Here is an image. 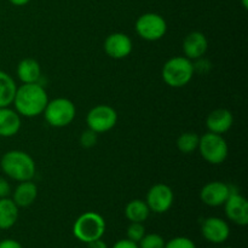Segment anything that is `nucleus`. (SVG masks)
Wrapping results in <instances>:
<instances>
[{"instance_id":"nucleus-1","label":"nucleus","mask_w":248,"mask_h":248,"mask_svg":"<svg viewBox=\"0 0 248 248\" xmlns=\"http://www.w3.org/2000/svg\"><path fill=\"white\" fill-rule=\"evenodd\" d=\"M47 102L48 97L45 87L39 82H33L17 87L12 104L19 115L34 118L44 113Z\"/></svg>"},{"instance_id":"nucleus-2","label":"nucleus","mask_w":248,"mask_h":248,"mask_svg":"<svg viewBox=\"0 0 248 248\" xmlns=\"http://www.w3.org/2000/svg\"><path fill=\"white\" fill-rule=\"evenodd\" d=\"M0 167L9 178L17 182L31 181L36 172L33 157L22 150H10L5 153L0 161Z\"/></svg>"},{"instance_id":"nucleus-3","label":"nucleus","mask_w":248,"mask_h":248,"mask_svg":"<svg viewBox=\"0 0 248 248\" xmlns=\"http://www.w3.org/2000/svg\"><path fill=\"white\" fill-rule=\"evenodd\" d=\"M194 73V63L184 56L170 58L161 70L165 84L174 89L186 86L193 79Z\"/></svg>"},{"instance_id":"nucleus-4","label":"nucleus","mask_w":248,"mask_h":248,"mask_svg":"<svg viewBox=\"0 0 248 248\" xmlns=\"http://www.w3.org/2000/svg\"><path fill=\"white\" fill-rule=\"evenodd\" d=\"M106 232V220L97 212H85L77 218L73 225V234L84 244L99 240Z\"/></svg>"},{"instance_id":"nucleus-5","label":"nucleus","mask_w":248,"mask_h":248,"mask_svg":"<svg viewBox=\"0 0 248 248\" xmlns=\"http://www.w3.org/2000/svg\"><path fill=\"white\" fill-rule=\"evenodd\" d=\"M43 114L48 125L61 128L70 125L74 121L77 108L70 99L60 97L48 101Z\"/></svg>"},{"instance_id":"nucleus-6","label":"nucleus","mask_w":248,"mask_h":248,"mask_svg":"<svg viewBox=\"0 0 248 248\" xmlns=\"http://www.w3.org/2000/svg\"><path fill=\"white\" fill-rule=\"evenodd\" d=\"M198 149L203 160L211 165H220L225 161L229 154V147L222 135L207 132L200 137Z\"/></svg>"},{"instance_id":"nucleus-7","label":"nucleus","mask_w":248,"mask_h":248,"mask_svg":"<svg viewBox=\"0 0 248 248\" xmlns=\"http://www.w3.org/2000/svg\"><path fill=\"white\" fill-rule=\"evenodd\" d=\"M135 28L142 39L147 41H156L166 34L167 23L161 15L147 12L138 17Z\"/></svg>"},{"instance_id":"nucleus-8","label":"nucleus","mask_w":248,"mask_h":248,"mask_svg":"<svg viewBox=\"0 0 248 248\" xmlns=\"http://www.w3.org/2000/svg\"><path fill=\"white\" fill-rule=\"evenodd\" d=\"M118 123V113L108 104H98L87 113L86 124L96 133H106Z\"/></svg>"},{"instance_id":"nucleus-9","label":"nucleus","mask_w":248,"mask_h":248,"mask_svg":"<svg viewBox=\"0 0 248 248\" xmlns=\"http://www.w3.org/2000/svg\"><path fill=\"white\" fill-rule=\"evenodd\" d=\"M173 200L174 195L171 186L164 183H159L153 186L148 190L145 202H147L150 212L161 215V213L167 212L172 207Z\"/></svg>"},{"instance_id":"nucleus-10","label":"nucleus","mask_w":248,"mask_h":248,"mask_svg":"<svg viewBox=\"0 0 248 248\" xmlns=\"http://www.w3.org/2000/svg\"><path fill=\"white\" fill-rule=\"evenodd\" d=\"M223 206L225 216L230 222L240 227H246L248 224V202L245 196L232 191Z\"/></svg>"},{"instance_id":"nucleus-11","label":"nucleus","mask_w":248,"mask_h":248,"mask_svg":"<svg viewBox=\"0 0 248 248\" xmlns=\"http://www.w3.org/2000/svg\"><path fill=\"white\" fill-rule=\"evenodd\" d=\"M201 234L208 242L224 244L230 236V227L222 218L208 217L201 224Z\"/></svg>"},{"instance_id":"nucleus-12","label":"nucleus","mask_w":248,"mask_h":248,"mask_svg":"<svg viewBox=\"0 0 248 248\" xmlns=\"http://www.w3.org/2000/svg\"><path fill=\"white\" fill-rule=\"evenodd\" d=\"M232 193L230 186L223 182L213 181L202 186L200 191V199L205 205L210 207H218V206L224 205Z\"/></svg>"},{"instance_id":"nucleus-13","label":"nucleus","mask_w":248,"mask_h":248,"mask_svg":"<svg viewBox=\"0 0 248 248\" xmlns=\"http://www.w3.org/2000/svg\"><path fill=\"white\" fill-rule=\"evenodd\" d=\"M132 40L125 33L109 34L104 40V51L113 60H123L132 52Z\"/></svg>"},{"instance_id":"nucleus-14","label":"nucleus","mask_w":248,"mask_h":248,"mask_svg":"<svg viewBox=\"0 0 248 248\" xmlns=\"http://www.w3.org/2000/svg\"><path fill=\"white\" fill-rule=\"evenodd\" d=\"M208 50V40L201 31H191L183 40L184 57L190 61L199 60Z\"/></svg>"},{"instance_id":"nucleus-15","label":"nucleus","mask_w":248,"mask_h":248,"mask_svg":"<svg viewBox=\"0 0 248 248\" xmlns=\"http://www.w3.org/2000/svg\"><path fill=\"white\" fill-rule=\"evenodd\" d=\"M234 124V116L229 109L219 108L211 111L206 119V127L208 132L217 133V135H223L228 132L232 127Z\"/></svg>"},{"instance_id":"nucleus-16","label":"nucleus","mask_w":248,"mask_h":248,"mask_svg":"<svg viewBox=\"0 0 248 248\" xmlns=\"http://www.w3.org/2000/svg\"><path fill=\"white\" fill-rule=\"evenodd\" d=\"M21 128V115L9 107L0 108V137H14Z\"/></svg>"},{"instance_id":"nucleus-17","label":"nucleus","mask_w":248,"mask_h":248,"mask_svg":"<svg viewBox=\"0 0 248 248\" xmlns=\"http://www.w3.org/2000/svg\"><path fill=\"white\" fill-rule=\"evenodd\" d=\"M38 198V186L31 181L19 182L18 186L12 193V201L17 207H29L35 202Z\"/></svg>"},{"instance_id":"nucleus-18","label":"nucleus","mask_w":248,"mask_h":248,"mask_svg":"<svg viewBox=\"0 0 248 248\" xmlns=\"http://www.w3.org/2000/svg\"><path fill=\"white\" fill-rule=\"evenodd\" d=\"M17 77L23 84L39 82L41 75V68L38 61L34 58H24L17 65Z\"/></svg>"},{"instance_id":"nucleus-19","label":"nucleus","mask_w":248,"mask_h":248,"mask_svg":"<svg viewBox=\"0 0 248 248\" xmlns=\"http://www.w3.org/2000/svg\"><path fill=\"white\" fill-rule=\"evenodd\" d=\"M18 207L12 199H0V229L7 230L16 224L18 219Z\"/></svg>"},{"instance_id":"nucleus-20","label":"nucleus","mask_w":248,"mask_h":248,"mask_svg":"<svg viewBox=\"0 0 248 248\" xmlns=\"http://www.w3.org/2000/svg\"><path fill=\"white\" fill-rule=\"evenodd\" d=\"M17 85L14 78L6 72L0 70V108L10 107L16 94Z\"/></svg>"},{"instance_id":"nucleus-21","label":"nucleus","mask_w":248,"mask_h":248,"mask_svg":"<svg viewBox=\"0 0 248 248\" xmlns=\"http://www.w3.org/2000/svg\"><path fill=\"white\" fill-rule=\"evenodd\" d=\"M150 210L147 202L140 199L130 201L125 207V216L131 223H143L148 219Z\"/></svg>"},{"instance_id":"nucleus-22","label":"nucleus","mask_w":248,"mask_h":248,"mask_svg":"<svg viewBox=\"0 0 248 248\" xmlns=\"http://www.w3.org/2000/svg\"><path fill=\"white\" fill-rule=\"evenodd\" d=\"M200 136L195 132H184L177 138V148L183 154H191L198 150Z\"/></svg>"},{"instance_id":"nucleus-23","label":"nucleus","mask_w":248,"mask_h":248,"mask_svg":"<svg viewBox=\"0 0 248 248\" xmlns=\"http://www.w3.org/2000/svg\"><path fill=\"white\" fill-rule=\"evenodd\" d=\"M140 248H164L165 240L162 239L161 235L159 234H145L138 242Z\"/></svg>"},{"instance_id":"nucleus-24","label":"nucleus","mask_w":248,"mask_h":248,"mask_svg":"<svg viewBox=\"0 0 248 248\" xmlns=\"http://www.w3.org/2000/svg\"><path fill=\"white\" fill-rule=\"evenodd\" d=\"M127 239L133 242H140L142 237L145 235V228L143 227V223H131L127 228Z\"/></svg>"},{"instance_id":"nucleus-25","label":"nucleus","mask_w":248,"mask_h":248,"mask_svg":"<svg viewBox=\"0 0 248 248\" xmlns=\"http://www.w3.org/2000/svg\"><path fill=\"white\" fill-rule=\"evenodd\" d=\"M164 248H198V247H196V245L194 244L193 240L184 236H178V237H173V239L170 240L169 242H165Z\"/></svg>"},{"instance_id":"nucleus-26","label":"nucleus","mask_w":248,"mask_h":248,"mask_svg":"<svg viewBox=\"0 0 248 248\" xmlns=\"http://www.w3.org/2000/svg\"><path fill=\"white\" fill-rule=\"evenodd\" d=\"M97 135H98V133H96L94 131L90 130V128L89 130L84 131V132L80 135V144H81V147H84V148L94 147L97 143V140H98Z\"/></svg>"},{"instance_id":"nucleus-27","label":"nucleus","mask_w":248,"mask_h":248,"mask_svg":"<svg viewBox=\"0 0 248 248\" xmlns=\"http://www.w3.org/2000/svg\"><path fill=\"white\" fill-rule=\"evenodd\" d=\"M10 194H11V186L6 179L0 177V199L9 198Z\"/></svg>"},{"instance_id":"nucleus-28","label":"nucleus","mask_w":248,"mask_h":248,"mask_svg":"<svg viewBox=\"0 0 248 248\" xmlns=\"http://www.w3.org/2000/svg\"><path fill=\"white\" fill-rule=\"evenodd\" d=\"M111 248H140L137 242H133L128 239H123L116 241Z\"/></svg>"},{"instance_id":"nucleus-29","label":"nucleus","mask_w":248,"mask_h":248,"mask_svg":"<svg viewBox=\"0 0 248 248\" xmlns=\"http://www.w3.org/2000/svg\"><path fill=\"white\" fill-rule=\"evenodd\" d=\"M0 248H23L18 241L12 239H5L0 241Z\"/></svg>"},{"instance_id":"nucleus-30","label":"nucleus","mask_w":248,"mask_h":248,"mask_svg":"<svg viewBox=\"0 0 248 248\" xmlns=\"http://www.w3.org/2000/svg\"><path fill=\"white\" fill-rule=\"evenodd\" d=\"M86 245H87V248H108L106 242H104L102 239L94 240V241L89 242V244Z\"/></svg>"},{"instance_id":"nucleus-31","label":"nucleus","mask_w":248,"mask_h":248,"mask_svg":"<svg viewBox=\"0 0 248 248\" xmlns=\"http://www.w3.org/2000/svg\"><path fill=\"white\" fill-rule=\"evenodd\" d=\"M10 2H11L12 5H15V6H24V5L28 4L31 0H9Z\"/></svg>"},{"instance_id":"nucleus-32","label":"nucleus","mask_w":248,"mask_h":248,"mask_svg":"<svg viewBox=\"0 0 248 248\" xmlns=\"http://www.w3.org/2000/svg\"><path fill=\"white\" fill-rule=\"evenodd\" d=\"M241 4H242V6H244L245 10L248 9V0H241Z\"/></svg>"},{"instance_id":"nucleus-33","label":"nucleus","mask_w":248,"mask_h":248,"mask_svg":"<svg viewBox=\"0 0 248 248\" xmlns=\"http://www.w3.org/2000/svg\"><path fill=\"white\" fill-rule=\"evenodd\" d=\"M220 248H234V247H220Z\"/></svg>"}]
</instances>
